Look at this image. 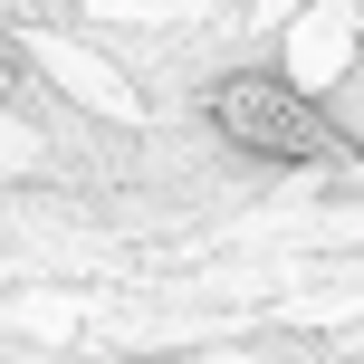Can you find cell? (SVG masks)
Returning <instances> with one entry per match:
<instances>
[{
  "label": "cell",
  "instance_id": "1",
  "mask_svg": "<svg viewBox=\"0 0 364 364\" xmlns=\"http://www.w3.org/2000/svg\"><path fill=\"white\" fill-rule=\"evenodd\" d=\"M201 125L240 154V164H278V173H307L346 154V125H336L326 96H307L288 68H220L211 96H201Z\"/></svg>",
  "mask_w": 364,
  "mask_h": 364
}]
</instances>
